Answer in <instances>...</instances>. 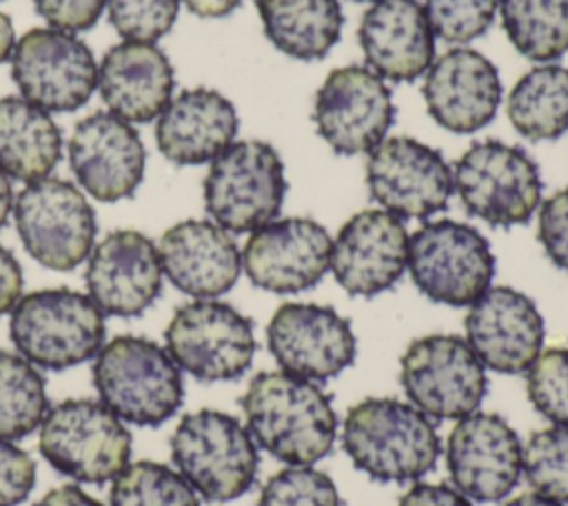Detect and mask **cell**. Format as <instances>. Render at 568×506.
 Masks as SVG:
<instances>
[{"mask_svg": "<svg viewBox=\"0 0 568 506\" xmlns=\"http://www.w3.org/2000/svg\"><path fill=\"white\" fill-rule=\"evenodd\" d=\"M240 404L251 437L275 459L311 466L331 453L337 415L331 397L315 382L264 371L248 382Z\"/></svg>", "mask_w": 568, "mask_h": 506, "instance_id": "cell-1", "label": "cell"}, {"mask_svg": "<svg viewBox=\"0 0 568 506\" xmlns=\"http://www.w3.org/2000/svg\"><path fill=\"white\" fill-rule=\"evenodd\" d=\"M342 446L353 466L377 482H415L442 453L435 424L417 406L393 397H368L344 417Z\"/></svg>", "mask_w": 568, "mask_h": 506, "instance_id": "cell-2", "label": "cell"}, {"mask_svg": "<svg viewBox=\"0 0 568 506\" xmlns=\"http://www.w3.org/2000/svg\"><path fill=\"white\" fill-rule=\"evenodd\" d=\"M91 373L100 402L122 422L160 426L182 406L180 366L153 340L113 337L98 351Z\"/></svg>", "mask_w": 568, "mask_h": 506, "instance_id": "cell-3", "label": "cell"}, {"mask_svg": "<svg viewBox=\"0 0 568 506\" xmlns=\"http://www.w3.org/2000/svg\"><path fill=\"white\" fill-rule=\"evenodd\" d=\"M169 444L178 473L206 502L237 499L257 477V444L229 413L202 408L184 415Z\"/></svg>", "mask_w": 568, "mask_h": 506, "instance_id": "cell-4", "label": "cell"}, {"mask_svg": "<svg viewBox=\"0 0 568 506\" xmlns=\"http://www.w3.org/2000/svg\"><path fill=\"white\" fill-rule=\"evenodd\" d=\"M104 313L71 289H42L22 295L11 308L9 335L31 364L64 371L98 355L104 346Z\"/></svg>", "mask_w": 568, "mask_h": 506, "instance_id": "cell-5", "label": "cell"}, {"mask_svg": "<svg viewBox=\"0 0 568 506\" xmlns=\"http://www.w3.org/2000/svg\"><path fill=\"white\" fill-rule=\"evenodd\" d=\"M286 195L280 153L262 140L226 146L204 178V206L229 233H253L273 222Z\"/></svg>", "mask_w": 568, "mask_h": 506, "instance_id": "cell-6", "label": "cell"}, {"mask_svg": "<svg viewBox=\"0 0 568 506\" xmlns=\"http://www.w3.org/2000/svg\"><path fill=\"white\" fill-rule=\"evenodd\" d=\"M38 446L60 475L104 484L129 464L131 433L102 402L64 399L47 411Z\"/></svg>", "mask_w": 568, "mask_h": 506, "instance_id": "cell-7", "label": "cell"}, {"mask_svg": "<svg viewBox=\"0 0 568 506\" xmlns=\"http://www.w3.org/2000/svg\"><path fill=\"white\" fill-rule=\"evenodd\" d=\"M453 184L470 215L504 229L526 224L544 189L532 158L499 140L470 144L455 162Z\"/></svg>", "mask_w": 568, "mask_h": 506, "instance_id": "cell-8", "label": "cell"}, {"mask_svg": "<svg viewBox=\"0 0 568 506\" xmlns=\"http://www.w3.org/2000/svg\"><path fill=\"white\" fill-rule=\"evenodd\" d=\"M415 286L433 302L470 306L490 289L495 255L488 240L455 220L424 222L408 235V264Z\"/></svg>", "mask_w": 568, "mask_h": 506, "instance_id": "cell-9", "label": "cell"}, {"mask_svg": "<svg viewBox=\"0 0 568 506\" xmlns=\"http://www.w3.org/2000/svg\"><path fill=\"white\" fill-rule=\"evenodd\" d=\"M13 220L27 253L53 271L82 264L98 231L84 193L60 178L29 182L13 202Z\"/></svg>", "mask_w": 568, "mask_h": 506, "instance_id": "cell-10", "label": "cell"}, {"mask_svg": "<svg viewBox=\"0 0 568 506\" xmlns=\"http://www.w3.org/2000/svg\"><path fill=\"white\" fill-rule=\"evenodd\" d=\"M399 364L406 397L435 419H462L475 413L488 393L486 368L459 335L417 337Z\"/></svg>", "mask_w": 568, "mask_h": 506, "instance_id": "cell-11", "label": "cell"}, {"mask_svg": "<svg viewBox=\"0 0 568 506\" xmlns=\"http://www.w3.org/2000/svg\"><path fill=\"white\" fill-rule=\"evenodd\" d=\"M164 344L180 371L200 382L242 377L257 346L253 322L220 300L182 304L164 331Z\"/></svg>", "mask_w": 568, "mask_h": 506, "instance_id": "cell-12", "label": "cell"}, {"mask_svg": "<svg viewBox=\"0 0 568 506\" xmlns=\"http://www.w3.org/2000/svg\"><path fill=\"white\" fill-rule=\"evenodd\" d=\"M11 75L24 100L44 111H75L98 87L91 49L73 33L36 27L22 33L11 53Z\"/></svg>", "mask_w": 568, "mask_h": 506, "instance_id": "cell-13", "label": "cell"}, {"mask_svg": "<svg viewBox=\"0 0 568 506\" xmlns=\"http://www.w3.org/2000/svg\"><path fill=\"white\" fill-rule=\"evenodd\" d=\"M371 198L399 220H426L444 211L455 191L444 155L413 138H384L366 160Z\"/></svg>", "mask_w": 568, "mask_h": 506, "instance_id": "cell-14", "label": "cell"}, {"mask_svg": "<svg viewBox=\"0 0 568 506\" xmlns=\"http://www.w3.org/2000/svg\"><path fill=\"white\" fill-rule=\"evenodd\" d=\"M395 120V104L384 78L362 64L333 69L315 93L313 122L339 155L373 151Z\"/></svg>", "mask_w": 568, "mask_h": 506, "instance_id": "cell-15", "label": "cell"}, {"mask_svg": "<svg viewBox=\"0 0 568 506\" xmlns=\"http://www.w3.org/2000/svg\"><path fill=\"white\" fill-rule=\"evenodd\" d=\"M266 342L284 373L315 384L337 377L357 353L351 322L333 306L308 302L282 304L266 326Z\"/></svg>", "mask_w": 568, "mask_h": 506, "instance_id": "cell-16", "label": "cell"}, {"mask_svg": "<svg viewBox=\"0 0 568 506\" xmlns=\"http://www.w3.org/2000/svg\"><path fill=\"white\" fill-rule=\"evenodd\" d=\"M446 466L464 497L501 502L524 473V444L497 413H470L457 419L446 444Z\"/></svg>", "mask_w": 568, "mask_h": 506, "instance_id": "cell-17", "label": "cell"}, {"mask_svg": "<svg viewBox=\"0 0 568 506\" xmlns=\"http://www.w3.org/2000/svg\"><path fill=\"white\" fill-rule=\"evenodd\" d=\"M333 240L311 217L273 220L251 233L242 251V269L264 291L288 295L315 286L331 269Z\"/></svg>", "mask_w": 568, "mask_h": 506, "instance_id": "cell-18", "label": "cell"}, {"mask_svg": "<svg viewBox=\"0 0 568 506\" xmlns=\"http://www.w3.org/2000/svg\"><path fill=\"white\" fill-rule=\"evenodd\" d=\"M408 264V231L384 209L348 217L331 249V271L353 297H375L393 289Z\"/></svg>", "mask_w": 568, "mask_h": 506, "instance_id": "cell-19", "label": "cell"}, {"mask_svg": "<svg viewBox=\"0 0 568 506\" xmlns=\"http://www.w3.org/2000/svg\"><path fill=\"white\" fill-rule=\"evenodd\" d=\"M146 151L138 131L111 111L82 118L69 140V166L78 184L100 202L131 198L144 178Z\"/></svg>", "mask_w": 568, "mask_h": 506, "instance_id": "cell-20", "label": "cell"}, {"mask_svg": "<svg viewBox=\"0 0 568 506\" xmlns=\"http://www.w3.org/2000/svg\"><path fill=\"white\" fill-rule=\"evenodd\" d=\"M466 342L484 368L526 373L544 346V317L537 304L517 289L490 286L464 320Z\"/></svg>", "mask_w": 568, "mask_h": 506, "instance_id": "cell-21", "label": "cell"}, {"mask_svg": "<svg viewBox=\"0 0 568 506\" xmlns=\"http://www.w3.org/2000/svg\"><path fill=\"white\" fill-rule=\"evenodd\" d=\"M162 275L158 246L140 231L118 229L93 246L84 280L102 313L135 317L158 300Z\"/></svg>", "mask_w": 568, "mask_h": 506, "instance_id": "cell-22", "label": "cell"}, {"mask_svg": "<svg viewBox=\"0 0 568 506\" xmlns=\"http://www.w3.org/2000/svg\"><path fill=\"white\" fill-rule=\"evenodd\" d=\"M422 93L439 126L453 133H475L495 118L501 104V80L486 55L455 47L430 62Z\"/></svg>", "mask_w": 568, "mask_h": 506, "instance_id": "cell-23", "label": "cell"}, {"mask_svg": "<svg viewBox=\"0 0 568 506\" xmlns=\"http://www.w3.org/2000/svg\"><path fill=\"white\" fill-rule=\"evenodd\" d=\"M158 255L171 284L195 300L224 295L242 271V253L235 240L209 220H184L166 229Z\"/></svg>", "mask_w": 568, "mask_h": 506, "instance_id": "cell-24", "label": "cell"}, {"mask_svg": "<svg viewBox=\"0 0 568 506\" xmlns=\"http://www.w3.org/2000/svg\"><path fill=\"white\" fill-rule=\"evenodd\" d=\"M359 47L379 78L413 82L435 60V33L417 0H377L359 22Z\"/></svg>", "mask_w": 568, "mask_h": 506, "instance_id": "cell-25", "label": "cell"}, {"mask_svg": "<svg viewBox=\"0 0 568 506\" xmlns=\"http://www.w3.org/2000/svg\"><path fill=\"white\" fill-rule=\"evenodd\" d=\"M237 133V113L229 98L215 89H184L155 122L160 153L173 164L213 162Z\"/></svg>", "mask_w": 568, "mask_h": 506, "instance_id": "cell-26", "label": "cell"}, {"mask_svg": "<svg viewBox=\"0 0 568 506\" xmlns=\"http://www.w3.org/2000/svg\"><path fill=\"white\" fill-rule=\"evenodd\" d=\"M175 87L169 58L151 42L122 40L113 44L98 67V89L109 111L126 122H151Z\"/></svg>", "mask_w": 568, "mask_h": 506, "instance_id": "cell-27", "label": "cell"}, {"mask_svg": "<svg viewBox=\"0 0 568 506\" xmlns=\"http://www.w3.org/2000/svg\"><path fill=\"white\" fill-rule=\"evenodd\" d=\"M62 153V135L49 111L24 98H0V171L20 182L49 178Z\"/></svg>", "mask_w": 568, "mask_h": 506, "instance_id": "cell-28", "label": "cell"}, {"mask_svg": "<svg viewBox=\"0 0 568 506\" xmlns=\"http://www.w3.org/2000/svg\"><path fill=\"white\" fill-rule=\"evenodd\" d=\"M266 38L295 60H322L342 36L339 0H255Z\"/></svg>", "mask_w": 568, "mask_h": 506, "instance_id": "cell-29", "label": "cell"}, {"mask_svg": "<svg viewBox=\"0 0 568 506\" xmlns=\"http://www.w3.org/2000/svg\"><path fill=\"white\" fill-rule=\"evenodd\" d=\"M510 124L526 140H555L568 131V69L539 64L526 71L506 98Z\"/></svg>", "mask_w": 568, "mask_h": 506, "instance_id": "cell-30", "label": "cell"}, {"mask_svg": "<svg viewBox=\"0 0 568 506\" xmlns=\"http://www.w3.org/2000/svg\"><path fill=\"white\" fill-rule=\"evenodd\" d=\"M510 44L532 62H552L568 51V0H499Z\"/></svg>", "mask_w": 568, "mask_h": 506, "instance_id": "cell-31", "label": "cell"}, {"mask_svg": "<svg viewBox=\"0 0 568 506\" xmlns=\"http://www.w3.org/2000/svg\"><path fill=\"white\" fill-rule=\"evenodd\" d=\"M49 411L40 371L20 353L0 351V437L31 435Z\"/></svg>", "mask_w": 568, "mask_h": 506, "instance_id": "cell-32", "label": "cell"}, {"mask_svg": "<svg viewBox=\"0 0 568 506\" xmlns=\"http://www.w3.org/2000/svg\"><path fill=\"white\" fill-rule=\"evenodd\" d=\"M111 506H200L197 493L173 468L142 459L126 464L111 484Z\"/></svg>", "mask_w": 568, "mask_h": 506, "instance_id": "cell-33", "label": "cell"}, {"mask_svg": "<svg viewBox=\"0 0 568 506\" xmlns=\"http://www.w3.org/2000/svg\"><path fill=\"white\" fill-rule=\"evenodd\" d=\"M524 475L537 495L568 504V426L552 424L528 437Z\"/></svg>", "mask_w": 568, "mask_h": 506, "instance_id": "cell-34", "label": "cell"}, {"mask_svg": "<svg viewBox=\"0 0 568 506\" xmlns=\"http://www.w3.org/2000/svg\"><path fill=\"white\" fill-rule=\"evenodd\" d=\"M526 393L539 415L568 426V348H548L526 371Z\"/></svg>", "mask_w": 568, "mask_h": 506, "instance_id": "cell-35", "label": "cell"}, {"mask_svg": "<svg viewBox=\"0 0 568 506\" xmlns=\"http://www.w3.org/2000/svg\"><path fill=\"white\" fill-rule=\"evenodd\" d=\"M257 506H339V493L326 473L286 466L262 486Z\"/></svg>", "mask_w": 568, "mask_h": 506, "instance_id": "cell-36", "label": "cell"}, {"mask_svg": "<svg viewBox=\"0 0 568 506\" xmlns=\"http://www.w3.org/2000/svg\"><path fill=\"white\" fill-rule=\"evenodd\" d=\"M499 0H426L424 11L433 33L446 42L464 44L488 31Z\"/></svg>", "mask_w": 568, "mask_h": 506, "instance_id": "cell-37", "label": "cell"}, {"mask_svg": "<svg viewBox=\"0 0 568 506\" xmlns=\"http://www.w3.org/2000/svg\"><path fill=\"white\" fill-rule=\"evenodd\" d=\"M109 22L133 42H155L171 31L180 0H106Z\"/></svg>", "mask_w": 568, "mask_h": 506, "instance_id": "cell-38", "label": "cell"}, {"mask_svg": "<svg viewBox=\"0 0 568 506\" xmlns=\"http://www.w3.org/2000/svg\"><path fill=\"white\" fill-rule=\"evenodd\" d=\"M537 237L550 262L568 271V186L541 202Z\"/></svg>", "mask_w": 568, "mask_h": 506, "instance_id": "cell-39", "label": "cell"}, {"mask_svg": "<svg viewBox=\"0 0 568 506\" xmlns=\"http://www.w3.org/2000/svg\"><path fill=\"white\" fill-rule=\"evenodd\" d=\"M36 486V462L11 439L0 437V506H16Z\"/></svg>", "mask_w": 568, "mask_h": 506, "instance_id": "cell-40", "label": "cell"}, {"mask_svg": "<svg viewBox=\"0 0 568 506\" xmlns=\"http://www.w3.org/2000/svg\"><path fill=\"white\" fill-rule=\"evenodd\" d=\"M33 7L53 29L75 33L100 20L106 0H33Z\"/></svg>", "mask_w": 568, "mask_h": 506, "instance_id": "cell-41", "label": "cell"}, {"mask_svg": "<svg viewBox=\"0 0 568 506\" xmlns=\"http://www.w3.org/2000/svg\"><path fill=\"white\" fill-rule=\"evenodd\" d=\"M397 506H473L457 488L448 484H415L408 488Z\"/></svg>", "mask_w": 568, "mask_h": 506, "instance_id": "cell-42", "label": "cell"}, {"mask_svg": "<svg viewBox=\"0 0 568 506\" xmlns=\"http://www.w3.org/2000/svg\"><path fill=\"white\" fill-rule=\"evenodd\" d=\"M22 297V269L13 253L0 244V315L11 313V308Z\"/></svg>", "mask_w": 568, "mask_h": 506, "instance_id": "cell-43", "label": "cell"}, {"mask_svg": "<svg viewBox=\"0 0 568 506\" xmlns=\"http://www.w3.org/2000/svg\"><path fill=\"white\" fill-rule=\"evenodd\" d=\"M36 506H104L78 486H60L49 490Z\"/></svg>", "mask_w": 568, "mask_h": 506, "instance_id": "cell-44", "label": "cell"}, {"mask_svg": "<svg viewBox=\"0 0 568 506\" xmlns=\"http://www.w3.org/2000/svg\"><path fill=\"white\" fill-rule=\"evenodd\" d=\"M242 0H184L191 13L200 18H222L240 7Z\"/></svg>", "mask_w": 568, "mask_h": 506, "instance_id": "cell-45", "label": "cell"}, {"mask_svg": "<svg viewBox=\"0 0 568 506\" xmlns=\"http://www.w3.org/2000/svg\"><path fill=\"white\" fill-rule=\"evenodd\" d=\"M13 47H16L13 24H11L9 16L0 11V64H2V62H7V60H11Z\"/></svg>", "mask_w": 568, "mask_h": 506, "instance_id": "cell-46", "label": "cell"}, {"mask_svg": "<svg viewBox=\"0 0 568 506\" xmlns=\"http://www.w3.org/2000/svg\"><path fill=\"white\" fill-rule=\"evenodd\" d=\"M11 209H13V189H11L9 175L0 171V229L4 226Z\"/></svg>", "mask_w": 568, "mask_h": 506, "instance_id": "cell-47", "label": "cell"}, {"mask_svg": "<svg viewBox=\"0 0 568 506\" xmlns=\"http://www.w3.org/2000/svg\"><path fill=\"white\" fill-rule=\"evenodd\" d=\"M506 506H566V504L548 499V497H541L537 493H524V495L506 502Z\"/></svg>", "mask_w": 568, "mask_h": 506, "instance_id": "cell-48", "label": "cell"}, {"mask_svg": "<svg viewBox=\"0 0 568 506\" xmlns=\"http://www.w3.org/2000/svg\"><path fill=\"white\" fill-rule=\"evenodd\" d=\"M353 2H377V0H353Z\"/></svg>", "mask_w": 568, "mask_h": 506, "instance_id": "cell-49", "label": "cell"}]
</instances>
